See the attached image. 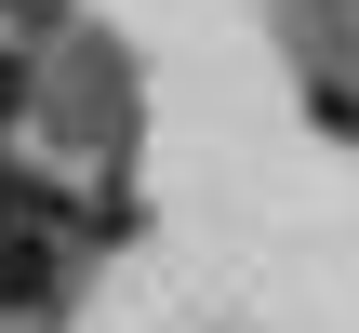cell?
Masks as SVG:
<instances>
[{
    "label": "cell",
    "mask_w": 359,
    "mask_h": 333,
    "mask_svg": "<svg viewBox=\"0 0 359 333\" xmlns=\"http://www.w3.org/2000/svg\"><path fill=\"white\" fill-rule=\"evenodd\" d=\"M13 107H27V53L0 40V120H13Z\"/></svg>",
    "instance_id": "6da1fadb"
}]
</instances>
